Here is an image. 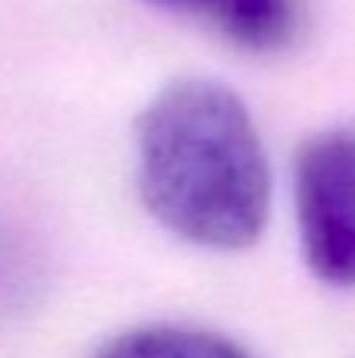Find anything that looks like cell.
<instances>
[{"label": "cell", "mask_w": 355, "mask_h": 358, "mask_svg": "<svg viewBox=\"0 0 355 358\" xmlns=\"http://www.w3.org/2000/svg\"><path fill=\"white\" fill-rule=\"evenodd\" d=\"M205 25L245 54H277L299 38L302 0H220Z\"/></svg>", "instance_id": "cell-3"}, {"label": "cell", "mask_w": 355, "mask_h": 358, "mask_svg": "<svg viewBox=\"0 0 355 358\" xmlns=\"http://www.w3.org/2000/svg\"><path fill=\"white\" fill-rule=\"evenodd\" d=\"M136 185L176 239L252 248L270 217V164L245 101L201 76L164 85L136 120Z\"/></svg>", "instance_id": "cell-1"}, {"label": "cell", "mask_w": 355, "mask_h": 358, "mask_svg": "<svg viewBox=\"0 0 355 358\" xmlns=\"http://www.w3.org/2000/svg\"><path fill=\"white\" fill-rule=\"evenodd\" d=\"M293 204L314 280L355 289V126H331L296 148Z\"/></svg>", "instance_id": "cell-2"}, {"label": "cell", "mask_w": 355, "mask_h": 358, "mask_svg": "<svg viewBox=\"0 0 355 358\" xmlns=\"http://www.w3.org/2000/svg\"><path fill=\"white\" fill-rule=\"evenodd\" d=\"M145 3H154L161 10H170V13H182V16H192L198 22H208V16L214 13V6L220 0H145Z\"/></svg>", "instance_id": "cell-5"}, {"label": "cell", "mask_w": 355, "mask_h": 358, "mask_svg": "<svg viewBox=\"0 0 355 358\" xmlns=\"http://www.w3.org/2000/svg\"><path fill=\"white\" fill-rule=\"evenodd\" d=\"M92 358H252L230 336L189 324H145L107 340Z\"/></svg>", "instance_id": "cell-4"}]
</instances>
